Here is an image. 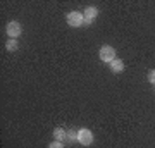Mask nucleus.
Instances as JSON below:
<instances>
[{"instance_id":"1","label":"nucleus","mask_w":155,"mask_h":148,"mask_svg":"<svg viewBox=\"0 0 155 148\" xmlns=\"http://www.w3.org/2000/svg\"><path fill=\"white\" fill-rule=\"evenodd\" d=\"M100 61L102 62H109V64H110L112 61H116V50H114V47H110V45H104V47L100 48Z\"/></svg>"},{"instance_id":"2","label":"nucleus","mask_w":155,"mask_h":148,"mask_svg":"<svg viewBox=\"0 0 155 148\" xmlns=\"http://www.w3.org/2000/svg\"><path fill=\"white\" fill-rule=\"evenodd\" d=\"M5 31H7V36H9V38L17 40L19 36H21V33H22V28H21V24H19L17 21H11L9 24H7Z\"/></svg>"},{"instance_id":"3","label":"nucleus","mask_w":155,"mask_h":148,"mask_svg":"<svg viewBox=\"0 0 155 148\" xmlns=\"http://www.w3.org/2000/svg\"><path fill=\"white\" fill-rule=\"evenodd\" d=\"M78 141L81 143L83 146H90L93 143V133L90 131V129H86V127L79 129L78 131Z\"/></svg>"},{"instance_id":"4","label":"nucleus","mask_w":155,"mask_h":148,"mask_svg":"<svg viewBox=\"0 0 155 148\" xmlns=\"http://www.w3.org/2000/svg\"><path fill=\"white\" fill-rule=\"evenodd\" d=\"M66 19H67V24L72 28H79L84 22V16L81 12H69L66 16Z\"/></svg>"},{"instance_id":"5","label":"nucleus","mask_w":155,"mask_h":148,"mask_svg":"<svg viewBox=\"0 0 155 148\" xmlns=\"http://www.w3.org/2000/svg\"><path fill=\"white\" fill-rule=\"evenodd\" d=\"M83 16H84V22H86V24H91V22L97 19V16H98V9H95V7H86Z\"/></svg>"},{"instance_id":"6","label":"nucleus","mask_w":155,"mask_h":148,"mask_svg":"<svg viewBox=\"0 0 155 148\" xmlns=\"http://www.w3.org/2000/svg\"><path fill=\"white\" fill-rule=\"evenodd\" d=\"M109 67H110L112 72H116V74H117V72H122V71H124V62H122L121 59H116V61L110 62V66H109Z\"/></svg>"},{"instance_id":"7","label":"nucleus","mask_w":155,"mask_h":148,"mask_svg":"<svg viewBox=\"0 0 155 148\" xmlns=\"http://www.w3.org/2000/svg\"><path fill=\"white\" fill-rule=\"evenodd\" d=\"M54 138H55V141H64L67 138V131L66 129H62V127H55L54 129Z\"/></svg>"},{"instance_id":"8","label":"nucleus","mask_w":155,"mask_h":148,"mask_svg":"<svg viewBox=\"0 0 155 148\" xmlns=\"http://www.w3.org/2000/svg\"><path fill=\"white\" fill-rule=\"evenodd\" d=\"M5 48L9 50V52H14V50L19 48V41H17V40L9 38V40H7V43H5Z\"/></svg>"},{"instance_id":"9","label":"nucleus","mask_w":155,"mask_h":148,"mask_svg":"<svg viewBox=\"0 0 155 148\" xmlns=\"http://www.w3.org/2000/svg\"><path fill=\"white\" fill-rule=\"evenodd\" d=\"M147 79H148L150 84H153V86H155V69L148 71V76H147Z\"/></svg>"},{"instance_id":"10","label":"nucleus","mask_w":155,"mask_h":148,"mask_svg":"<svg viewBox=\"0 0 155 148\" xmlns=\"http://www.w3.org/2000/svg\"><path fill=\"white\" fill-rule=\"evenodd\" d=\"M48 148H64V145H62L61 141H54V143H50Z\"/></svg>"},{"instance_id":"11","label":"nucleus","mask_w":155,"mask_h":148,"mask_svg":"<svg viewBox=\"0 0 155 148\" xmlns=\"http://www.w3.org/2000/svg\"><path fill=\"white\" fill-rule=\"evenodd\" d=\"M67 138L74 141V140H78V133L76 131H69V133H67Z\"/></svg>"}]
</instances>
